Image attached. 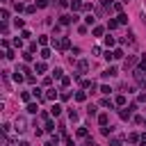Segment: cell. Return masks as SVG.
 <instances>
[{"instance_id":"obj_1","label":"cell","mask_w":146,"mask_h":146,"mask_svg":"<svg viewBox=\"0 0 146 146\" xmlns=\"http://www.w3.org/2000/svg\"><path fill=\"white\" fill-rule=\"evenodd\" d=\"M14 130H16L18 135H23V132L27 130V121H25V116H16V121H14Z\"/></svg>"},{"instance_id":"obj_2","label":"cell","mask_w":146,"mask_h":146,"mask_svg":"<svg viewBox=\"0 0 146 146\" xmlns=\"http://www.w3.org/2000/svg\"><path fill=\"white\" fill-rule=\"evenodd\" d=\"M132 75H135V80H137L139 87H146V71H144V68H135Z\"/></svg>"},{"instance_id":"obj_3","label":"cell","mask_w":146,"mask_h":146,"mask_svg":"<svg viewBox=\"0 0 146 146\" xmlns=\"http://www.w3.org/2000/svg\"><path fill=\"white\" fill-rule=\"evenodd\" d=\"M135 66H137V57H135V55H128V57L123 59V68H125V71H135Z\"/></svg>"},{"instance_id":"obj_4","label":"cell","mask_w":146,"mask_h":146,"mask_svg":"<svg viewBox=\"0 0 146 146\" xmlns=\"http://www.w3.org/2000/svg\"><path fill=\"white\" fill-rule=\"evenodd\" d=\"M78 21V16L73 14V16H68V14H64V16H59V23L62 25H68V23H75Z\"/></svg>"},{"instance_id":"obj_5","label":"cell","mask_w":146,"mask_h":146,"mask_svg":"<svg viewBox=\"0 0 146 146\" xmlns=\"http://www.w3.org/2000/svg\"><path fill=\"white\" fill-rule=\"evenodd\" d=\"M135 110H137V105H130V107H123V110H121V119H130Z\"/></svg>"},{"instance_id":"obj_6","label":"cell","mask_w":146,"mask_h":146,"mask_svg":"<svg viewBox=\"0 0 146 146\" xmlns=\"http://www.w3.org/2000/svg\"><path fill=\"white\" fill-rule=\"evenodd\" d=\"M87 71H89V62H87V59H80V62H78V73L82 75V73H87Z\"/></svg>"},{"instance_id":"obj_7","label":"cell","mask_w":146,"mask_h":146,"mask_svg":"<svg viewBox=\"0 0 146 146\" xmlns=\"http://www.w3.org/2000/svg\"><path fill=\"white\" fill-rule=\"evenodd\" d=\"M121 43H128V46H135V34L128 32L125 36H121Z\"/></svg>"},{"instance_id":"obj_8","label":"cell","mask_w":146,"mask_h":146,"mask_svg":"<svg viewBox=\"0 0 146 146\" xmlns=\"http://www.w3.org/2000/svg\"><path fill=\"white\" fill-rule=\"evenodd\" d=\"M71 48V39L68 36H62V41H59V50H68Z\"/></svg>"},{"instance_id":"obj_9","label":"cell","mask_w":146,"mask_h":146,"mask_svg":"<svg viewBox=\"0 0 146 146\" xmlns=\"http://www.w3.org/2000/svg\"><path fill=\"white\" fill-rule=\"evenodd\" d=\"M114 75H116V68H114V66H110V68L103 71V78H105V80H107V78H114Z\"/></svg>"},{"instance_id":"obj_10","label":"cell","mask_w":146,"mask_h":146,"mask_svg":"<svg viewBox=\"0 0 146 146\" xmlns=\"http://www.w3.org/2000/svg\"><path fill=\"white\" fill-rule=\"evenodd\" d=\"M82 89H91V91H96V82H94V80H82Z\"/></svg>"},{"instance_id":"obj_11","label":"cell","mask_w":146,"mask_h":146,"mask_svg":"<svg viewBox=\"0 0 146 146\" xmlns=\"http://www.w3.org/2000/svg\"><path fill=\"white\" fill-rule=\"evenodd\" d=\"M71 9H73V11H80V9H84L82 0H73V2H71Z\"/></svg>"},{"instance_id":"obj_12","label":"cell","mask_w":146,"mask_h":146,"mask_svg":"<svg viewBox=\"0 0 146 146\" xmlns=\"http://www.w3.org/2000/svg\"><path fill=\"white\" fill-rule=\"evenodd\" d=\"M62 73H64V71H62L59 66H55V68H52V78H55V80H62V78H64Z\"/></svg>"},{"instance_id":"obj_13","label":"cell","mask_w":146,"mask_h":146,"mask_svg":"<svg viewBox=\"0 0 146 146\" xmlns=\"http://www.w3.org/2000/svg\"><path fill=\"white\" fill-rule=\"evenodd\" d=\"M34 68H36V73H46V68H48V66H46V62H36V66H34Z\"/></svg>"},{"instance_id":"obj_14","label":"cell","mask_w":146,"mask_h":146,"mask_svg":"<svg viewBox=\"0 0 146 146\" xmlns=\"http://www.w3.org/2000/svg\"><path fill=\"white\" fill-rule=\"evenodd\" d=\"M27 112H30V114H36V112H39V105H36V103H27Z\"/></svg>"},{"instance_id":"obj_15","label":"cell","mask_w":146,"mask_h":146,"mask_svg":"<svg viewBox=\"0 0 146 146\" xmlns=\"http://www.w3.org/2000/svg\"><path fill=\"white\" fill-rule=\"evenodd\" d=\"M46 132H55V123H52V119H46Z\"/></svg>"},{"instance_id":"obj_16","label":"cell","mask_w":146,"mask_h":146,"mask_svg":"<svg viewBox=\"0 0 146 146\" xmlns=\"http://www.w3.org/2000/svg\"><path fill=\"white\" fill-rule=\"evenodd\" d=\"M55 96H57L55 89H48V91H46V100H55Z\"/></svg>"},{"instance_id":"obj_17","label":"cell","mask_w":146,"mask_h":146,"mask_svg":"<svg viewBox=\"0 0 146 146\" xmlns=\"http://www.w3.org/2000/svg\"><path fill=\"white\" fill-rule=\"evenodd\" d=\"M114 103H116L119 107H123V105H125V96H123V94H121V96H116V98H114Z\"/></svg>"},{"instance_id":"obj_18","label":"cell","mask_w":146,"mask_h":146,"mask_svg":"<svg viewBox=\"0 0 146 146\" xmlns=\"http://www.w3.org/2000/svg\"><path fill=\"white\" fill-rule=\"evenodd\" d=\"M98 123H100V125H107V123H110V116H107V114H100V116H98Z\"/></svg>"},{"instance_id":"obj_19","label":"cell","mask_w":146,"mask_h":146,"mask_svg":"<svg viewBox=\"0 0 146 146\" xmlns=\"http://www.w3.org/2000/svg\"><path fill=\"white\" fill-rule=\"evenodd\" d=\"M119 25H121L119 21H107V30H116Z\"/></svg>"},{"instance_id":"obj_20","label":"cell","mask_w":146,"mask_h":146,"mask_svg":"<svg viewBox=\"0 0 146 146\" xmlns=\"http://www.w3.org/2000/svg\"><path fill=\"white\" fill-rule=\"evenodd\" d=\"M7 18H9V11H7V9H0V21H2V23H5V21H7Z\"/></svg>"},{"instance_id":"obj_21","label":"cell","mask_w":146,"mask_h":146,"mask_svg":"<svg viewBox=\"0 0 146 146\" xmlns=\"http://www.w3.org/2000/svg\"><path fill=\"white\" fill-rule=\"evenodd\" d=\"M116 21H119L121 25H125V23H128V16H125V14H119V16H116Z\"/></svg>"},{"instance_id":"obj_22","label":"cell","mask_w":146,"mask_h":146,"mask_svg":"<svg viewBox=\"0 0 146 146\" xmlns=\"http://www.w3.org/2000/svg\"><path fill=\"white\" fill-rule=\"evenodd\" d=\"M32 96H36V98H46V94H41V89L36 87V89H32Z\"/></svg>"},{"instance_id":"obj_23","label":"cell","mask_w":146,"mask_h":146,"mask_svg":"<svg viewBox=\"0 0 146 146\" xmlns=\"http://www.w3.org/2000/svg\"><path fill=\"white\" fill-rule=\"evenodd\" d=\"M75 100H80V103L87 100V94H84V91H78V94H75Z\"/></svg>"},{"instance_id":"obj_24","label":"cell","mask_w":146,"mask_h":146,"mask_svg":"<svg viewBox=\"0 0 146 146\" xmlns=\"http://www.w3.org/2000/svg\"><path fill=\"white\" fill-rule=\"evenodd\" d=\"M59 112H62V107H59V105H52V110H50V114H52V116H59Z\"/></svg>"},{"instance_id":"obj_25","label":"cell","mask_w":146,"mask_h":146,"mask_svg":"<svg viewBox=\"0 0 146 146\" xmlns=\"http://www.w3.org/2000/svg\"><path fill=\"white\" fill-rule=\"evenodd\" d=\"M87 114L89 116H96V105H87Z\"/></svg>"},{"instance_id":"obj_26","label":"cell","mask_w":146,"mask_h":146,"mask_svg":"<svg viewBox=\"0 0 146 146\" xmlns=\"http://www.w3.org/2000/svg\"><path fill=\"white\" fill-rule=\"evenodd\" d=\"M84 21H87V25H94V21H96V18H94V14H87V16H84Z\"/></svg>"},{"instance_id":"obj_27","label":"cell","mask_w":146,"mask_h":146,"mask_svg":"<svg viewBox=\"0 0 146 146\" xmlns=\"http://www.w3.org/2000/svg\"><path fill=\"white\" fill-rule=\"evenodd\" d=\"M21 98H23L25 103H30V98H32V94H30V91H23V94H21Z\"/></svg>"},{"instance_id":"obj_28","label":"cell","mask_w":146,"mask_h":146,"mask_svg":"<svg viewBox=\"0 0 146 146\" xmlns=\"http://www.w3.org/2000/svg\"><path fill=\"white\" fill-rule=\"evenodd\" d=\"M68 119H71V121H78V112H75V110H68Z\"/></svg>"},{"instance_id":"obj_29","label":"cell","mask_w":146,"mask_h":146,"mask_svg":"<svg viewBox=\"0 0 146 146\" xmlns=\"http://www.w3.org/2000/svg\"><path fill=\"white\" fill-rule=\"evenodd\" d=\"M110 146H123V141H121V139H116V137H114V139H110Z\"/></svg>"},{"instance_id":"obj_30","label":"cell","mask_w":146,"mask_h":146,"mask_svg":"<svg viewBox=\"0 0 146 146\" xmlns=\"http://www.w3.org/2000/svg\"><path fill=\"white\" fill-rule=\"evenodd\" d=\"M14 9H16V11H23L25 7H23V2H18V0H16V2H14Z\"/></svg>"},{"instance_id":"obj_31","label":"cell","mask_w":146,"mask_h":146,"mask_svg":"<svg viewBox=\"0 0 146 146\" xmlns=\"http://www.w3.org/2000/svg\"><path fill=\"white\" fill-rule=\"evenodd\" d=\"M41 57L48 59V57H50V48H43V50H41Z\"/></svg>"},{"instance_id":"obj_32","label":"cell","mask_w":146,"mask_h":146,"mask_svg":"<svg viewBox=\"0 0 146 146\" xmlns=\"http://www.w3.org/2000/svg\"><path fill=\"white\" fill-rule=\"evenodd\" d=\"M121 57H123V50L116 48V50H114V59H121Z\"/></svg>"},{"instance_id":"obj_33","label":"cell","mask_w":146,"mask_h":146,"mask_svg":"<svg viewBox=\"0 0 146 146\" xmlns=\"http://www.w3.org/2000/svg\"><path fill=\"white\" fill-rule=\"evenodd\" d=\"M68 84H71V78L64 75V78H62V87H68Z\"/></svg>"},{"instance_id":"obj_34","label":"cell","mask_w":146,"mask_h":146,"mask_svg":"<svg viewBox=\"0 0 146 146\" xmlns=\"http://www.w3.org/2000/svg\"><path fill=\"white\" fill-rule=\"evenodd\" d=\"M123 91H128V94H135V87H132V84H123Z\"/></svg>"},{"instance_id":"obj_35","label":"cell","mask_w":146,"mask_h":146,"mask_svg":"<svg viewBox=\"0 0 146 146\" xmlns=\"http://www.w3.org/2000/svg\"><path fill=\"white\" fill-rule=\"evenodd\" d=\"M100 105H103V107H112V100H110V98H103Z\"/></svg>"},{"instance_id":"obj_36","label":"cell","mask_w":146,"mask_h":146,"mask_svg":"<svg viewBox=\"0 0 146 146\" xmlns=\"http://www.w3.org/2000/svg\"><path fill=\"white\" fill-rule=\"evenodd\" d=\"M14 25H16V27H23L25 23H23V18H14Z\"/></svg>"},{"instance_id":"obj_37","label":"cell","mask_w":146,"mask_h":146,"mask_svg":"<svg viewBox=\"0 0 146 146\" xmlns=\"http://www.w3.org/2000/svg\"><path fill=\"white\" fill-rule=\"evenodd\" d=\"M30 36H32L30 30H23V32H21V39H30Z\"/></svg>"},{"instance_id":"obj_38","label":"cell","mask_w":146,"mask_h":146,"mask_svg":"<svg viewBox=\"0 0 146 146\" xmlns=\"http://www.w3.org/2000/svg\"><path fill=\"white\" fill-rule=\"evenodd\" d=\"M48 41H50V39H48V36H46V34H43V36H39V43H41V46H46V43H48Z\"/></svg>"},{"instance_id":"obj_39","label":"cell","mask_w":146,"mask_h":146,"mask_svg":"<svg viewBox=\"0 0 146 146\" xmlns=\"http://www.w3.org/2000/svg\"><path fill=\"white\" fill-rule=\"evenodd\" d=\"M14 46H16V48H23V39L16 36V39H14Z\"/></svg>"},{"instance_id":"obj_40","label":"cell","mask_w":146,"mask_h":146,"mask_svg":"<svg viewBox=\"0 0 146 146\" xmlns=\"http://www.w3.org/2000/svg\"><path fill=\"white\" fill-rule=\"evenodd\" d=\"M23 59H25V62H32V52H30V50H27V52H23Z\"/></svg>"},{"instance_id":"obj_41","label":"cell","mask_w":146,"mask_h":146,"mask_svg":"<svg viewBox=\"0 0 146 146\" xmlns=\"http://www.w3.org/2000/svg\"><path fill=\"white\" fill-rule=\"evenodd\" d=\"M78 137H87V128H78Z\"/></svg>"},{"instance_id":"obj_42","label":"cell","mask_w":146,"mask_h":146,"mask_svg":"<svg viewBox=\"0 0 146 146\" xmlns=\"http://www.w3.org/2000/svg\"><path fill=\"white\" fill-rule=\"evenodd\" d=\"M112 7H114V11H121V7H123V2H114Z\"/></svg>"},{"instance_id":"obj_43","label":"cell","mask_w":146,"mask_h":146,"mask_svg":"<svg viewBox=\"0 0 146 146\" xmlns=\"http://www.w3.org/2000/svg\"><path fill=\"white\" fill-rule=\"evenodd\" d=\"M25 11H27V14H34V11H36V7H34V5H30V7H25Z\"/></svg>"},{"instance_id":"obj_44","label":"cell","mask_w":146,"mask_h":146,"mask_svg":"<svg viewBox=\"0 0 146 146\" xmlns=\"http://www.w3.org/2000/svg\"><path fill=\"white\" fill-rule=\"evenodd\" d=\"M103 34V27H94V36H100Z\"/></svg>"},{"instance_id":"obj_45","label":"cell","mask_w":146,"mask_h":146,"mask_svg":"<svg viewBox=\"0 0 146 146\" xmlns=\"http://www.w3.org/2000/svg\"><path fill=\"white\" fill-rule=\"evenodd\" d=\"M105 43L107 46H114V36H105Z\"/></svg>"},{"instance_id":"obj_46","label":"cell","mask_w":146,"mask_h":146,"mask_svg":"<svg viewBox=\"0 0 146 146\" xmlns=\"http://www.w3.org/2000/svg\"><path fill=\"white\" fill-rule=\"evenodd\" d=\"M14 80H16V82H23V75H21V73L16 71V73H14Z\"/></svg>"},{"instance_id":"obj_47","label":"cell","mask_w":146,"mask_h":146,"mask_svg":"<svg viewBox=\"0 0 146 146\" xmlns=\"http://www.w3.org/2000/svg\"><path fill=\"white\" fill-rule=\"evenodd\" d=\"M110 91H112V89H110L107 84H103V87H100V94H110Z\"/></svg>"},{"instance_id":"obj_48","label":"cell","mask_w":146,"mask_h":146,"mask_svg":"<svg viewBox=\"0 0 146 146\" xmlns=\"http://www.w3.org/2000/svg\"><path fill=\"white\" fill-rule=\"evenodd\" d=\"M59 96H62V100H68V98H71V94H68V91H62Z\"/></svg>"},{"instance_id":"obj_49","label":"cell","mask_w":146,"mask_h":146,"mask_svg":"<svg viewBox=\"0 0 146 146\" xmlns=\"http://www.w3.org/2000/svg\"><path fill=\"white\" fill-rule=\"evenodd\" d=\"M100 132H103V135H110V132H112V128H107V125H103V128H100Z\"/></svg>"},{"instance_id":"obj_50","label":"cell","mask_w":146,"mask_h":146,"mask_svg":"<svg viewBox=\"0 0 146 146\" xmlns=\"http://www.w3.org/2000/svg\"><path fill=\"white\" fill-rule=\"evenodd\" d=\"M128 139H130V141H132V144H137V141H139V137H137V135H135V132H132V135H130V137H128Z\"/></svg>"},{"instance_id":"obj_51","label":"cell","mask_w":146,"mask_h":146,"mask_svg":"<svg viewBox=\"0 0 146 146\" xmlns=\"http://www.w3.org/2000/svg\"><path fill=\"white\" fill-rule=\"evenodd\" d=\"M64 141H66V146H73V139H71L68 135H64Z\"/></svg>"},{"instance_id":"obj_52","label":"cell","mask_w":146,"mask_h":146,"mask_svg":"<svg viewBox=\"0 0 146 146\" xmlns=\"http://www.w3.org/2000/svg\"><path fill=\"white\" fill-rule=\"evenodd\" d=\"M36 7H48V0H36Z\"/></svg>"},{"instance_id":"obj_53","label":"cell","mask_w":146,"mask_h":146,"mask_svg":"<svg viewBox=\"0 0 146 146\" xmlns=\"http://www.w3.org/2000/svg\"><path fill=\"white\" fill-rule=\"evenodd\" d=\"M139 146H146V135H141V139H139Z\"/></svg>"},{"instance_id":"obj_54","label":"cell","mask_w":146,"mask_h":146,"mask_svg":"<svg viewBox=\"0 0 146 146\" xmlns=\"http://www.w3.org/2000/svg\"><path fill=\"white\" fill-rule=\"evenodd\" d=\"M141 68H144V71H146V55H144V57H141Z\"/></svg>"},{"instance_id":"obj_55","label":"cell","mask_w":146,"mask_h":146,"mask_svg":"<svg viewBox=\"0 0 146 146\" xmlns=\"http://www.w3.org/2000/svg\"><path fill=\"white\" fill-rule=\"evenodd\" d=\"M16 146H30V144H27V141H18Z\"/></svg>"},{"instance_id":"obj_56","label":"cell","mask_w":146,"mask_h":146,"mask_svg":"<svg viewBox=\"0 0 146 146\" xmlns=\"http://www.w3.org/2000/svg\"><path fill=\"white\" fill-rule=\"evenodd\" d=\"M121 2H130V0H121Z\"/></svg>"},{"instance_id":"obj_57","label":"cell","mask_w":146,"mask_h":146,"mask_svg":"<svg viewBox=\"0 0 146 146\" xmlns=\"http://www.w3.org/2000/svg\"><path fill=\"white\" fill-rule=\"evenodd\" d=\"M144 123H146V119H144Z\"/></svg>"}]
</instances>
